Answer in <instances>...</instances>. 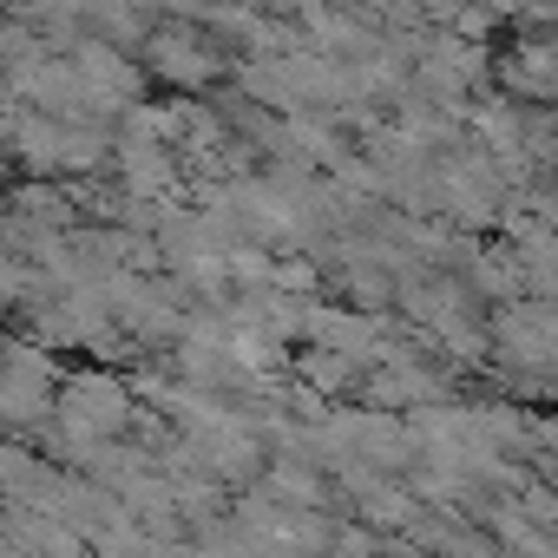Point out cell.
<instances>
[{"instance_id":"cell-1","label":"cell","mask_w":558,"mask_h":558,"mask_svg":"<svg viewBox=\"0 0 558 558\" xmlns=\"http://www.w3.org/2000/svg\"><path fill=\"white\" fill-rule=\"evenodd\" d=\"M60 421H66V434H80V440H106V434L125 421V388H119V381L86 375V381H73V388H66Z\"/></svg>"}]
</instances>
